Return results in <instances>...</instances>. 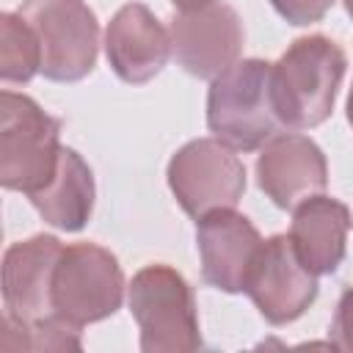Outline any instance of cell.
Instances as JSON below:
<instances>
[{"instance_id": "8", "label": "cell", "mask_w": 353, "mask_h": 353, "mask_svg": "<svg viewBox=\"0 0 353 353\" xmlns=\"http://www.w3.org/2000/svg\"><path fill=\"white\" fill-rule=\"evenodd\" d=\"M168 36L176 63L199 80H215L234 66L245 44L240 14L221 0L174 14L168 19Z\"/></svg>"}, {"instance_id": "5", "label": "cell", "mask_w": 353, "mask_h": 353, "mask_svg": "<svg viewBox=\"0 0 353 353\" xmlns=\"http://www.w3.org/2000/svg\"><path fill=\"white\" fill-rule=\"evenodd\" d=\"M17 14L39 39L41 74L47 80L77 83L94 72L99 22L85 0H22Z\"/></svg>"}, {"instance_id": "15", "label": "cell", "mask_w": 353, "mask_h": 353, "mask_svg": "<svg viewBox=\"0 0 353 353\" xmlns=\"http://www.w3.org/2000/svg\"><path fill=\"white\" fill-rule=\"evenodd\" d=\"M28 199L36 207V212L44 218V223H50L52 229L80 232L94 212V199H97L94 171L74 149L63 146L55 176Z\"/></svg>"}, {"instance_id": "9", "label": "cell", "mask_w": 353, "mask_h": 353, "mask_svg": "<svg viewBox=\"0 0 353 353\" xmlns=\"http://www.w3.org/2000/svg\"><path fill=\"white\" fill-rule=\"evenodd\" d=\"M245 295L270 325L295 323L317 298V273H312L290 234L262 240V248L245 279Z\"/></svg>"}, {"instance_id": "18", "label": "cell", "mask_w": 353, "mask_h": 353, "mask_svg": "<svg viewBox=\"0 0 353 353\" xmlns=\"http://www.w3.org/2000/svg\"><path fill=\"white\" fill-rule=\"evenodd\" d=\"M328 339H331L334 347L353 353V287H347L342 292V298L336 301L334 320H331V328H328Z\"/></svg>"}, {"instance_id": "19", "label": "cell", "mask_w": 353, "mask_h": 353, "mask_svg": "<svg viewBox=\"0 0 353 353\" xmlns=\"http://www.w3.org/2000/svg\"><path fill=\"white\" fill-rule=\"evenodd\" d=\"M179 11H188V8H199V6H204V3H210V0H171Z\"/></svg>"}, {"instance_id": "16", "label": "cell", "mask_w": 353, "mask_h": 353, "mask_svg": "<svg viewBox=\"0 0 353 353\" xmlns=\"http://www.w3.org/2000/svg\"><path fill=\"white\" fill-rule=\"evenodd\" d=\"M41 74V47L33 28L17 14H0V77L3 83H30Z\"/></svg>"}, {"instance_id": "7", "label": "cell", "mask_w": 353, "mask_h": 353, "mask_svg": "<svg viewBox=\"0 0 353 353\" xmlns=\"http://www.w3.org/2000/svg\"><path fill=\"white\" fill-rule=\"evenodd\" d=\"M124 270L119 259L97 243L63 245L52 279V309L61 320L83 328L121 309Z\"/></svg>"}, {"instance_id": "4", "label": "cell", "mask_w": 353, "mask_h": 353, "mask_svg": "<svg viewBox=\"0 0 353 353\" xmlns=\"http://www.w3.org/2000/svg\"><path fill=\"white\" fill-rule=\"evenodd\" d=\"M61 119L50 116L33 97L0 94V185L33 196L58 171Z\"/></svg>"}, {"instance_id": "11", "label": "cell", "mask_w": 353, "mask_h": 353, "mask_svg": "<svg viewBox=\"0 0 353 353\" xmlns=\"http://www.w3.org/2000/svg\"><path fill=\"white\" fill-rule=\"evenodd\" d=\"M256 185L279 210H295L309 196L325 190V154L301 132L273 135L256 157Z\"/></svg>"}, {"instance_id": "6", "label": "cell", "mask_w": 353, "mask_h": 353, "mask_svg": "<svg viewBox=\"0 0 353 353\" xmlns=\"http://www.w3.org/2000/svg\"><path fill=\"white\" fill-rule=\"evenodd\" d=\"M165 179L176 204L196 221L237 207L245 193V165L218 138H196L179 146L168 160Z\"/></svg>"}, {"instance_id": "13", "label": "cell", "mask_w": 353, "mask_h": 353, "mask_svg": "<svg viewBox=\"0 0 353 353\" xmlns=\"http://www.w3.org/2000/svg\"><path fill=\"white\" fill-rule=\"evenodd\" d=\"M105 55L119 80L143 85L165 69L171 36L143 3H127L105 28Z\"/></svg>"}, {"instance_id": "10", "label": "cell", "mask_w": 353, "mask_h": 353, "mask_svg": "<svg viewBox=\"0 0 353 353\" xmlns=\"http://www.w3.org/2000/svg\"><path fill=\"white\" fill-rule=\"evenodd\" d=\"M63 243L52 234H33L11 243L3 254V303L6 314L33 325L55 314L52 279Z\"/></svg>"}, {"instance_id": "3", "label": "cell", "mask_w": 353, "mask_h": 353, "mask_svg": "<svg viewBox=\"0 0 353 353\" xmlns=\"http://www.w3.org/2000/svg\"><path fill=\"white\" fill-rule=\"evenodd\" d=\"M127 303L143 353H190L201 347L193 287L171 265L141 268L127 287Z\"/></svg>"}, {"instance_id": "20", "label": "cell", "mask_w": 353, "mask_h": 353, "mask_svg": "<svg viewBox=\"0 0 353 353\" xmlns=\"http://www.w3.org/2000/svg\"><path fill=\"white\" fill-rule=\"evenodd\" d=\"M345 110H347V121H350V127H353V85H350V94H347V105H345Z\"/></svg>"}, {"instance_id": "2", "label": "cell", "mask_w": 353, "mask_h": 353, "mask_svg": "<svg viewBox=\"0 0 353 353\" xmlns=\"http://www.w3.org/2000/svg\"><path fill=\"white\" fill-rule=\"evenodd\" d=\"M207 127L234 152L262 149L281 127L273 102V63L245 58L210 80Z\"/></svg>"}, {"instance_id": "12", "label": "cell", "mask_w": 353, "mask_h": 353, "mask_svg": "<svg viewBox=\"0 0 353 353\" xmlns=\"http://www.w3.org/2000/svg\"><path fill=\"white\" fill-rule=\"evenodd\" d=\"M196 248L201 256V279L229 295L245 292V279L262 248L259 229L240 212L215 210L196 221Z\"/></svg>"}, {"instance_id": "17", "label": "cell", "mask_w": 353, "mask_h": 353, "mask_svg": "<svg viewBox=\"0 0 353 353\" xmlns=\"http://www.w3.org/2000/svg\"><path fill=\"white\" fill-rule=\"evenodd\" d=\"M334 3H336V0H270V6L276 8V14H279L284 22L298 25V28L320 22V19L331 11Z\"/></svg>"}, {"instance_id": "14", "label": "cell", "mask_w": 353, "mask_h": 353, "mask_svg": "<svg viewBox=\"0 0 353 353\" xmlns=\"http://www.w3.org/2000/svg\"><path fill=\"white\" fill-rule=\"evenodd\" d=\"M350 223L353 221H350V210L345 201L317 193L292 210L290 240L301 262L312 273L331 276L339 270L345 259Z\"/></svg>"}, {"instance_id": "1", "label": "cell", "mask_w": 353, "mask_h": 353, "mask_svg": "<svg viewBox=\"0 0 353 353\" xmlns=\"http://www.w3.org/2000/svg\"><path fill=\"white\" fill-rule=\"evenodd\" d=\"M345 69L347 55L334 39L323 33L295 39L273 63V102L281 124L320 127L334 110Z\"/></svg>"}]
</instances>
